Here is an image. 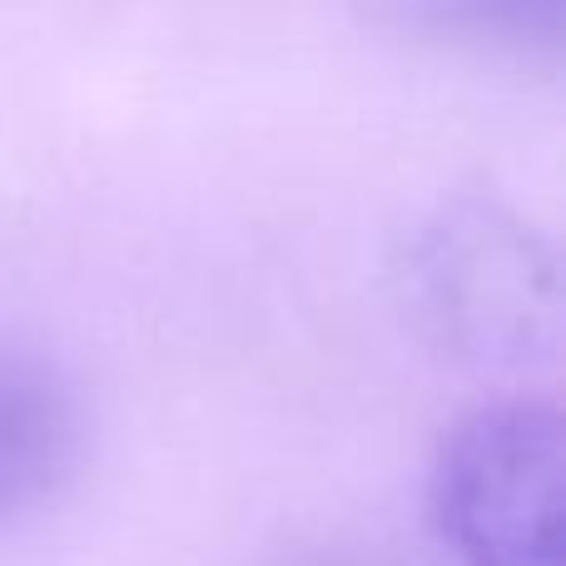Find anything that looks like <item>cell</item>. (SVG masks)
<instances>
[{
  "label": "cell",
  "instance_id": "1",
  "mask_svg": "<svg viewBox=\"0 0 566 566\" xmlns=\"http://www.w3.org/2000/svg\"><path fill=\"white\" fill-rule=\"evenodd\" d=\"M408 318L472 368H537L562 348L557 249L532 219L482 195L442 199L398 254Z\"/></svg>",
  "mask_w": 566,
  "mask_h": 566
},
{
  "label": "cell",
  "instance_id": "4",
  "mask_svg": "<svg viewBox=\"0 0 566 566\" xmlns=\"http://www.w3.org/2000/svg\"><path fill=\"white\" fill-rule=\"evenodd\" d=\"M378 20L418 40L512 65H557L566 45V0H363Z\"/></svg>",
  "mask_w": 566,
  "mask_h": 566
},
{
  "label": "cell",
  "instance_id": "2",
  "mask_svg": "<svg viewBox=\"0 0 566 566\" xmlns=\"http://www.w3.org/2000/svg\"><path fill=\"white\" fill-rule=\"evenodd\" d=\"M432 527L458 566H566V428L547 398L458 418L432 458Z\"/></svg>",
  "mask_w": 566,
  "mask_h": 566
},
{
  "label": "cell",
  "instance_id": "3",
  "mask_svg": "<svg viewBox=\"0 0 566 566\" xmlns=\"http://www.w3.org/2000/svg\"><path fill=\"white\" fill-rule=\"evenodd\" d=\"M85 402L50 353L0 328V527L40 512L80 468Z\"/></svg>",
  "mask_w": 566,
  "mask_h": 566
}]
</instances>
